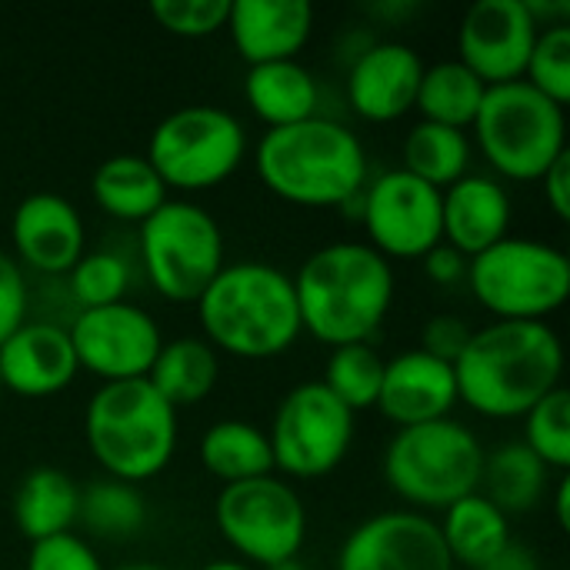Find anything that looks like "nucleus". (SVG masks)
Instances as JSON below:
<instances>
[{
    "mask_svg": "<svg viewBox=\"0 0 570 570\" xmlns=\"http://www.w3.org/2000/svg\"><path fill=\"white\" fill-rule=\"evenodd\" d=\"M564 341L551 324L488 321L454 361L458 401L484 421H521L564 387Z\"/></svg>",
    "mask_w": 570,
    "mask_h": 570,
    "instance_id": "1",
    "label": "nucleus"
},
{
    "mask_svg": "<svg viewBox=\"0 0 570 570\" xmlns=\"http://www.w3.org/2000/svg\"><path fill=\"white\" fill-rule=\"evenodd\" d=\"M301 327L324 347L374 344L397 301L394 264L364 240H331L291 274Z\"/></svg>",
    "mask_w": 570,
    "mask_h": 570,
    "instance_id": "2",
    "label": "nucleus"
},
{
    "mask_svg": "<svg viewBox=\"0 0 570 570\" xmlns=\"http://www.w3.org/2000/svg\"><path fill=\"white\" fill-rule=\"evenodd\" d=\"M200 337L234 361H277L304 337L294 281L271 261H227L197 297Z\"/></svg>",
    "mask_w": 570,
    "mask_h": 570,
    "instance_id": "3",
    "label": "nucleus"
},
{
    "mask_svg": "<svg viewBox=\"0 0 570 570\" xmlns=\"http://www.w3.org/2000/svg\"><path fill=\"white\" fill-rule=\"evenodd\" d=\"M250 160L267 194L304 210H341L371 177L364 140L327 114L264 130Z\"/></svg>",
    "mask_w": 570,
    "mask_h": 570,
    "instance_id": "4",
    "label": "nucleus"
},
{
    "mask_svg": "<svg viewBox=\"0 0 570 570\" xmlns=\"http://www.w3.org/2000/svg\"><path fill=\"white\" fill-rule=\"evenodd\" d=\"M83 441L104 478L140 488L170 468L180 414L147 381L100 384L83 407Z\"/></svg>",
    "mask_w": 570,
    "mask_h": 570,
    "instance_id": "5",
    "label": "nucleus"
},
{
    "mask_svg": "<svg viewBox=\"0 0 570 570\" xmlns=\"http://www.w3.org/2000/svg\"><path fill=\"white\" fill-rule=\"evenodd\" d=\"M488 448L458 417L401 428L381 454V474L391 494L417 514L438 518L454 501L481 491Z\"/></svg>",
    "mask_w": 570,
    "mask_h": 570,
    "instance_id": "6",
    "label": "nucleus"
},
{
    "mask_svg": "<svg viewBox=\"0 0 570 570\" xmlns=\"http://www.w3.org/2000/svg\"><path fill=\"white\" fill-rule=\"evenodd\" d=\"M474 154L504 184H538L568 154V107L554 104L528 80L488 87L471 124Z\"/></svg>",
    "mask_w": 570,
    "mask_h": 570,
    "instance_id": "7",
    "label": "nucleus"
},
{
    "mask_svg": "<svg viewBox=\"0 0 570 570\" xmlns=\"http://www.w3.org/2000/svg\"><path fill=\"white\" fill-rule=\"evenodd\" d=\"M137 264L157 297L167 304H197L227 264L224 227L194 197H167L137 227Z\"/></svg>",
    "mask_w": 570,
    "mask_h": 570,
    "instance_id": "8",
    "label": "nucleus"
},
{
    "mask_svg": "<svg viewBox=\"0 0 570 570\" xmlns=\"http://www.w3.org/2000/svg\"><path fill=\"white\" fill-rule=\"evenodd\" d=\"M468 294L491 321L548 324L570 297V257L541 237L511 234L468 261Z\"/></svg>",
    "mask_w": 570,
    "mask_h": 570,
    "instance_id": "9",
    "label": "nucleus"
},
{
    "mask_svg": "<svg viewBox=\"0 0 570 570\" xmlns=\"http://www.w3.org/2000/svg\"><path fill=\"white\" fill-rule=\"evenodd\" d=\"M250 154V134L237 114L214 104L170 110L147 140V160L170 197H194L227 184Z\"/></svg>",
    "mask_w": 570,
    "mask_h": 570,
    "instance_id": "10",
    "label": "nucleus"
},
{
    "mask_svg": "<svg viewBox=\"0 0 570 570\" xmlns=\"http://www.w3.org/2000/svg\"><path fill=\"white\" fill-rule=\"evenodd\" d=\"M214 524L237 561L271 570L301 558L307 544V508L297 488L277 474L220 488Z\"/></svg>",
    "mask_w": 570,
    "mask_h": 570,
    "instance_id": "11",
    "label": "nucleus"
},
{
    "mask_svg": "<svg viewBox=\"0 0 570 570\" xmlns=\"http://www.w3.org/2000/svg\"><path fill=\"white\" fill-rule=\"evenodd\" d=\"M267 441L277 478L291 484L321 481L347 461L357 441V414L321 381H301L281 397L267 424Z\"/></svg>",
    "mask_w": 570,
    "mask_h": 570,
    "instance_id": "12",
    "label": "nucleus"
},
{
    "mask_svg": "<svg viewBox=\"0 0 570 570\" xmlns=\"http://www.w3.org/2000/svg\"><path fill=\"white\" fill-rule=\"evenodd\" d=\"M341 214L361 224L364 244L384 261H421L441 244V190L411 177L401 167H387L367 177Z\"/></svg>",
    "mask_w": 570,
    "mask_h": 570,
    "instance_id": "13",
    "label": "nucleus"
},
{
    "mask_svg": "<svg viewBox=\"0 0 570 570\" xmlns=\"http://www.w3.org/2000/svg\"><path fill=\"white\" fill-rule=\"evenodd\" d=\"M67 334L80 374H90L100 384L147 381L167 341L157 317L130 297L107 307L73 311L67 321Z\"/></svg>",
    "mask_w": 570,
    "mask_h": 570,
    "instance_id": "14",
    "label": "nucleus"
},
{
    "mask_svg": "<svg viewBox=\"0 0 570 570\" xmlns=\"http://www.w3.org/2000/svg\"><path fill=\"white\" fill-rule=\"evenodd\" d=\"M334 570H454V564L434 518L394 508L347 531Z\"/></svg>",
    "mask_w": 570,
    "mask_h": 570,
    "instance_id": "15",
    "label": "nucleus"
},
{
    "mask_svg": "<svg viewBox=\"0 0 570 570\" xmlns=\"http://www.w3.org/2000/svg\"><path fill=\"white\" fill-rule=\"evenodd\" d=\"M541 27L524 0H478L458 23V60L488 87L524 77Z\"/></svg>",
    "mask_w": 570,
    "mask_h": 570,
    "instance_id": "16",
    "label": "nucleus"
},
{
    "mask_svg": "<svg viewBox=\"0 0 570 570\" xmlns=\"http://www.w3.org/2000/svg\"><path fill=\"white\" fill-rule=\"evenodd\" d=\"M10 247L23 274L63 281L87 250V224L73 200L63 194H27L10 214Z\"/></svg>",
    "mask_w": 570,
    "mask_h": 570,
    "instance_id": "17",
    "label": "nucleus"
},
{
    "mask_svg": "<svg viewBox=\"0 0 570 570\" xmlns=\"http://www.w3.org/2000/svg\"><path fill=\"white\" fill-rule=\"evenodd\" d=\"M424 67L428 63L417 47L394 37H377L347 63L344 94L351 110L367 124H394L407 117L414 110Z\"/></svg>",
    "mask_w": 570,
    "mask_h": 570,
    "instance_id": "18",
    "label": "nucleus"
},
{
    "mask_svg": "<svg viewBox=\"0 0 570 570\" xmlns=\"http://www.w3.org/2000/svg\"><path fill=\"white\" fill-rule=\"evenodd\" d=\"M80 377V364L63 321L30 317L0 344V384L13 397L47 401Z\"/></svg>",
    "mask_w": 570,
    "mask_h": 570,
    "instance_id": "19",
    "label": "nucleus"
},
{
    "mask_svg": "<svg viewBox=\"0 0 570 570\" xmlns=\"http://www.w3.org/2000/svg\"><path fill=\"white\" fill-rule=\"evenodd\" d=\"M458 404L461 401H458L454 364L438 361L421 347L397 351L394 357L384 361V377L374 411H381V417L394 424V431L444 421L454 414Z\"/></svg>",
    "mask_w": 570,
    "mask_h": 570,
    "instance_id": "20",
    "label": "nucleus"
},
{
    "mask_svg": "<svg viewBox=\"0 0 570 570\" xmlns=\"http://www.w3.org/2000/svg\"><path fill=\"white\" fill-rule=\"evenodd\" d=\"M317 27V10L307 0H230L227 37L247 67L301 60Z\"/></svg>",
    "mask_w": 570,
    "mask_h": 570,
    "instance_id": "21",
    "label": "nucleus"
},
{
    "mask_svg": "<svg viewBox=\"0 0 570 570\" xmlns=\"http://www.w3.org/2000/svg\"><path fill=\"white\" fill-rule=\"evenodd\" d=\"M514 197L494 174H464L441 190V240L468 261L511 237Z\"/></svg>",
    "mask_w": 570,
    "mask_h": 570,
    "instance_id": "22",
    "label": "nucleus"
},
{
    "mask_svg": "<svg viewBox=\"0 0 570 570\" xmlns=\"http://www.w3.org/2000/svg\"><path fill=\"white\" fill-rule=\"evenodd\" d=\"M244 100L267 130H281L321 117L324 87L317 73L301 60H277V63L247 67Z\"/></svg>",
    "mask_w": 570,
    "mask_h": 570,
    "instance_id": "23",
    "label": "nucleus"
},
{
    "mask_svg": "<svg viewBox=\"0 0 570 570\" xmlns=\"http://www.w3.org/2000/svg\"><path fill=\"white\" fill-rule=\"evenodd\" d=\"M77 511H80V484L67 471L50 464L30 468L10 498L13 528L27 544L73 531Z\"/></svg>",
    "mask_w": 570,
    "mask_h": 570,
    "instance_id": "24",
    "label": "nucleus"
},
{
    "mask_svg": "<svg viewBox=\"0 0 570 570\" xmlns=\"http://www.w3.org/2000/svg\"><path fill=\"white\" fill-rule=\"evenodd\" d=\"M434 521L454 570H481L514 541V521L481 491L454 501Z\"/></svg>",
    "mask_w": 570,
    "mask_h": 570,
    "instance_id": "25",
    "label": "nucleus"
},
{
    "mask_svg": "<svg viewBox=\"0 0 570 570\" xmlns=\"http://www.w3.org/2000/svg\"><path fill=\"white\" fill-rule=\"evenodd\" d=\"M90 197L110 220L140 227L170 194L144 154H114L94 170Z\"/></svg>",
    "mask_w": 570,
    "mask_h": 570,
    "instance_id": "26",
    "label": "nucleus"
},
{
    "mask_svg": "<svg viewBox=\"0 0 570 570\" xmlns=\"http://www.w3.org/2000/svg\"><path fill=\"white\" fill-rule=\"evenodd\" d=\"M147 384L180 414L204 404L220 384V354L200 334H180L164 341Z\"/></svg>",
    "mask_w": 570,
    "mask_h": 570,
    "instance_id": "27",
    "label": "nucleus"
},
{
    "mask_svg": "<svg viewBox=\"0 0 570 570\" xmlns=\"http://www.w3.org/2000/svg\"><path fill=\"white\" fill-rule=\"evenodd\" d=\"M197 458H200V468L214 481H220V488L274 474L267 428H261L257 421H244V417L214 421L200 434Z\"/></svg>",
    "mask_w": 570,
    "mask_h": 570,
    "instance_id": "28",
    "label": "nucleus"
},
{
    "mask_svg": "<svg viewBox=\"0 0 570 570\" xmlns=\"http://www.w3.org/2000/svg\"><path fill=\"white\" fill-rule=\"evenodd\" d=\"M554 478L558 474H551L521 441H504L484 458L481 494L514 521L548 501Z\"/></svg>",
    "mask_w": 570,
    "mask_h": 570,
    "instance_id": "29",
    "label": "nucleus"
},
{
    "mask_svg": "<svg viewBox=\"0 0 570 570\" xmlns=\"http://www.w3.org/2000/svg\"><path fill=\"white\" fill-rule=\"evenodd\" d=\"M401 170L431 184L434 190L451 187L474 170V144L468 130L417 120L401 144Z\"/></svg>",
    "mask_w": 570,
    "mask_h": 570,
    "instance_id": "30",
    "label": "nucleus"
},
{
    "mask_svg": "<svg viewBox=\"0 0 570 570\" xmlns=\"http://www.w3.org/2000/svg\"><path fill=\"white\" fill-rule=\"evenodd\" d=\"M484 94H488V83L478 73H471L458 57H451V60H438L424 67L414 110L421 114V120L471 130Z\"/></svg>",
    "mask_w": 570,
    "mask_h": 570,
    "instance_id": "31",
    "label": "nucleus"
},
{
    "mask_svg": "<svg viewBox=\"0 0 570 570\" xmlns=\"http://www.w3.org/2000/svg\"><path fill=\"white\" fill-rule=\"evenodd\" d=\"M147 518H150L147 498L134 484L100 478L80 488L77 524L97 541H134L147 528Z\"/></svg>",
    "mask_w": 570,
    "mask_h": 570,
    "instance_id": "32",
    "label": "nucleus"
},
{
    "mask_svg": "<svg viewBox=\"0 0 570 570\" xmlns=\"http://www.w3.org/2000/svg\"><path fill=\"white\" fill-rule=\"evenodd\" d=\"M130 287H134V264L117 247L83 250V257L63 277V291H67L73 311L120 304V301H127Z\"/></svg>",
    "mask_w": 570,
    "mask_h": 570,
    "instance_id": "33",
    "label": "nucleus"
},
{
    "mask_svg": "<svg viewBox=\"0 0 570 570\" xmlns=\"http://www.w3.org/2000/svg\"><path fill=\"white\" fill-rule=\"evenodd\" d=\"M384 354L374 344H347L334 347L324 361V374L317 377L344 407L354 414L374 411L384 377Z\"/></svg>",
    "mask_w": 570,
    "mask_h": 570,
    "instance_id": "34",
    "label": "nucleus"
},
{
    "mask_svg": "<svg viewBox=\"0 0 570 570\" xmlns=\"http://www.w3.org/2000/svg\"><path fill=\"white\" fill-rule=\"evenodd\" d=\"M521 444L551 471L568 474L570 468V391L558 387L544 401H538L524 417Z\"/></svg>",
    "mask_w": 570,
    "mask_h": 570,
    "instance_id": "35",
    "label": "nucleus"
},
{
    "mask_svg": "<svg viewBox=\"0 0 570 570\" xmlns=\"http://www.w3.org/2000/svg\"><path fill=\"white\" fill-rule=\"evenodd\" d=\"M534 90L551 97L554 104H570V23L544 27L534 40V50L528 57L524 77Z\"/></svg>",
    "mask_w": 570,
    "mask_h": 570,
    "instance_id": "36",
    "label": "nucleus"
},
{
    "mask_svg": "<svg viewBox=\"0 0 570 570\" xmlns=\"http://www.w3.org/2000/svg\"><path fill=\"white\" fill-rule=\"evenodd\" d=\"M230 0H154L150 17L174 37L204 40L227 27Z\"/></svg>",
    "mask_w": 570,
    "mask_h": 570,
    "instance_id": "37",
    "label": "nucleus"
},
{
    "mask_svg": "<svg viewBox=\"0 0 570 570\" xmlns=\"http://www.w3.org/2000/svg\"><path fill=\"white\" fill-rule=\"evenodd\" d=\"M23 570H104L97 548L83 534H57L30 544Z\"/></svg>",
    "mask_w": 570,
    "mask_h": 570,
    "instance_id": "38",
    "label": "nucleus"
},
{
    "mask_svg": "<svg viewBox=\"0 0 570 570\" xmlns=\"http://www.w3.org/2000/svg\"><path fill=\"white\" fill-rule=\"evenodd\" d=\"M30 321V281L23 267L0 250V344Z\"/></svg>",
    "mask_w": 570,
    "mask_h": 570,
    "instance_id": "39",
    "label": "nucleus"
},
{
    "mask_svg": "<svg viewBox=\"0 0 570 570\" xmlns=\"http://www.w3.org/2000/svg\"><path fill=\"white\" fill-rule=\"evenodd\" d=\"M471 334H474V327L468 324V317L451 314V311H441V314H431V317L424 321L417 347L428 351V354L438 357V361L454 364V361L461 357V351L468 347Z\"/></svg>",
    "mask_w": 570,
    "mask_h": 570,
    "instance_id": "40",
    "label": "nucleus"
},
{
    "mask_svg": "<svg viewBox=\"0 0 570 570\" xmlns=\"http://www.w3.org/2000/svg\"><path fill=\"white\" fill-rule=\"evenodd\" d=\"M421 271H424L428 284H434L441 291H454V287H464V281H468V257L441 240L434 250H428L421 257Z\"/></svg>",
    "mask_w": 570,
    "mask_h": 570,
    "instance_id": "41",
    "label": "nucleus"
},
{
    "mask_svg": "<svg viewBox=\"0 0 570 570\" xmlns=\"http://www.w3.org/2000/svg\"><path fill=\"white\" fill-rule=\"evenodd\" d=\"M538 184H541V194H544L548 210H551L561 224L570 220V150L568 154H561V157L544 170V177H541Z\"/></svg>",
    "mask_w": 570,
    "mask_h": 570,
    "instance_id": "42",
    "label": "nucleus"
},
{
    "mask_svg": "<svg viewBox=\"0 0 570 570\" xmlns=\"http://www.w3.org/2000/svg\"><path fill=\"white\" fill-rule=\"evenodd\" d=\"M481 570H541L538 564V558H534V551L531 548H524V544H518V541H511L491 564H484Z\"/></svg>",
    "mask_w": 570,
    "mask_h": 570,
    "instance_id": "43",
    "label": "nucleus"
},
{
    "mask_svg": "<svg viewBox=\"0 0 570 570\" xmlns=\"http://www.w3.org/2000/svg\"><path fill=\"white\" fill-rule=\"evenodd\" d=\"M421 10L417 0H384V3H374L367 7V13L374 17V23H401V20H411L414 13Z\"/></svg>",
    "mask_w": 570,
    "mask_h": 570,
    "instance_id": "44",
    "label": "nucleus"
},
{
    "mask_svg": "<svg viewBox=\"0 0 570 570\" xmlns=\"http://www.w3.org/2000/svg\"><path fill=\"white\" fill-rule=\"evenodd\" d=\"M551 511H554V518H558V528H561V531H568L570 528V478L568 474H558V478H554Z\"/></svg>",
    "mask_w": 570,
    "mask_h": 570,
    "instance_id": "45",
    "label": "nucleus"
},
{
    "mask_svg": "<svg viewBox=\"0 0 570 570\" xmlns=\"http://www.w3.org/2000/svg\"><path fill=\"white\" fill-rule=\"evenodd\" d=\"M197 570H254L250 564H244V561H237V558H217V561H207L204 568Z\"/></svg>",
    "mask_w": 570,
    "mask_h": 570,
    "instance_id": "46",
    "label": "nucleus"
},
{
    "mask_svg": "<svg viewBox=\"0 0 570 570\" xmlns=\"http://www.w3.org/2000/svg\"><path fill=\"white\" fill-rule=\"evenodd\" d=\"M117 570H170L164 564H154V561H134V564H120Z\"/></svg>",
    "mask_w": 570,
    "mask_h": 570,
    "instance_id": "47",
    "label": "nucleus"
},
{
    "mask_svg": "<svg viewBox=\"0 0 570 570\" xmlns=\"http://www.w3.org/2000/svg\"><path fill=\"white\" fill-rule=\"evenodd\" d=\"M271 570H307V564L301 558H294V561H284V564H277V568Z\"/></svg>",
    "mask_w": 570,
    "mask_h": 570,
    "instance_id": "48",
    "label": "nucleus"
},
{
    "mask_svg": "<svg viewBox=\"0 0 570 570\" xmlns=\"http://www.w3.org/2000/svg\"><path fill=\"white\" fill-rule=\"evenodd\" d=\"M0 394H3V384H0Z\"/></svg>",
    "mask_w": 570,
    "mask_h": 570,
    "instance_id": "49",
    "label": "nucleus"
}]
</instances>
